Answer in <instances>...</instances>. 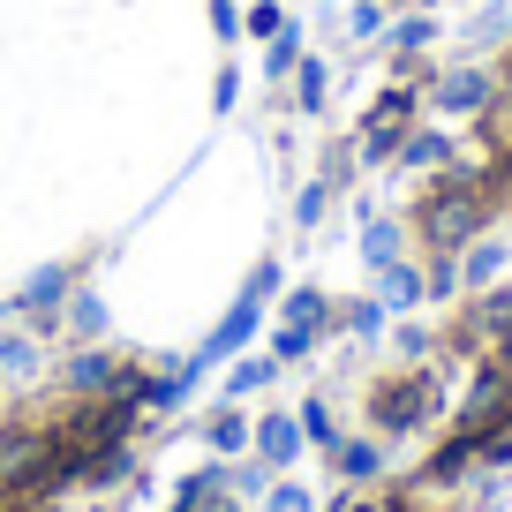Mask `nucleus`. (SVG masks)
<instances>
[{"mask_svg":"<svg viewBox=\"0 0 512 512\" xmlns=\"http://www.w3.org/2000/svg\"><path fill=\"white\" fill-rule=\"evenodd\" d=\"M144 369L136 354H121L106 339V347H61V362H53V392L61 400H136L144 392Z\"/></svg>","mask_w":512,"mask_h":512,"instance_id":"3","label":"nucleus"},{"mask_svg":"<svg viewBox=\"0 0 512 512\" xmlns=\"http://www.w3.org/2000/svg\"><path fill=\"white\" fill-rule=\"evenodd\" d=\"M505 31H512V16H505V8H490V16L475 23V46H497V38H505Z\"/></svg>","mask_w":512,"mask_h":512,"instance_id":"30","label":"nucleus"},{"mask_svg":"<svg viewBox=\"0 0 512 512\" xmlns=\"http://www.w3.org/2000/svg\"><path fill=\"white\" fill-rule=\"evenodd\" d=\"M369 279H377L369 294H377L392 317H415V309L430 302V287H422V256H400V264H384V272H369Z\"/></svg>","mask_w":512,"mask_h":512,"instance_id":"15","label":"nucleus"},{"mask_svg":"<svg viewBox=\"0 0 512 512\" xmlns=\"http://www.w3.org/2000/svg\"><path fill=\"white\" fill-rule=\"evenodd\" d=\"M272 482H279V467H264V460H256V452H241V460H226V490H234V497H241V505H249V512H256V497L272 490Z\"/></svg>","mask_w":512,"mask_h":512,"instance_id":"21","label":"nucleus"},{"mask_svg":"<svg viewBox=\"0 0 512 512\" xmlns=\"http://www.w3.org/2000/svg\"><path fill=\"white\" fill-rule=\"evenodd\" d=\"M332 332H347V339H384L392 332V309L377 302V294H347V302H332Z\"/></svg>","mask_w":512,"mask_h":512,"instance_id":"17","label":"nucleus"},{"mask_svg":"<svg viewBox=\"0 0 512 512\" xmlns=\"http://www.w3.org/2000/svg\"><path fill=\"white\" fill-rule=\"evenodd\" d=\"M249 452L264 467H279V475H294V460H302V422H294V407H264L256 415V430H249Z\"/></svg>","mask_w":512,"mask_h":512,"instance_id":"9","label":"nucleus"},{"mask_svg":"<svg viewBox=\"0 0 512 512\" xmlns=\"http://www.w3.org/2000/svg\"><path fill=\"white\" fill-rule=\"evenodd\" d=\"M241 83H249V76L226 61V68H219V83H211V113H234V106H241Z\"/></svg>","mask_w":512,"mask_h":512,"instance_id":"29","label":"nucleus"},{"mask_svg":"<svg viewBox=\"0 0 512 512\" xmlns=\"http://www.w3.org/2000/svg\"><path fill=\"white\" fill-rule=\"evenodd\" d=\"M422 121V83H384L377 98L362 106V121H354V166H392L400 159V136Z\"/></svg>","mask_w":512,"mask_h":512,"instance_id":"4","label":"nucleus"},{"mask_svg":"<svg viewBox=\"0 0 512 512\" xmlns=\"http://www.w3.org/2000/svg\"><path fill=\"white\" fill-rule=\"evenodd\" d=\"M302 53H309V31H302V16H294L279 38H264V83H279V91H287V76L302 68Z\"/></svg>","mask_w":512,"mask_h":512,"instance_id":"20","label":"nucleus"},{"mask_svg":"<svg viewBox=\"0 0 512 512\" xmlns=\"http://www.w3.org/2000/svg\"><path fill=\"white\" fill-rule=\"evenodd\" d=\"M294 422H302V445H309V452H324V460H332V445L347 437V430H339V407L324 400V392H309V400L294 407Z\"/></svg>","mask_w":512,"mask_h":512,"instance_id":"19","label":"nucleus"},{"mask_svg":"<svg viewBox=\"0 0 512 512\" xmlns=\"http://www.w3.org/2000/svg\"><path fill=\"white\" fill-rule=\"evenodd\" d=\"M8 392H16V384H8V377H0V407H8Z\"/></svg>","mask_w":512,"mask_h":512,"instance_id":"32","label":"nucleus"},{"mask_svg":"<svg viewBox=\"0 0 512 512\" xmlns=\"http://www.w3.org/2000/svg\"><path fill=\"white\" fill-rule=\"evenodd\" d=\"M287 23H294L287 0H241V38H256V46H264V38H279Z\"/></svg>","mask_w":512,"mask_h":512,"instance_id":"23","label":"nucleus"},{"mask_svg":"<svg viewBox=\"0 0 512 512\" xmlns=\"http://www.w3.org/2000/svg\"><path fill=\"white\" fill-rule=\"evenodd\" d=\"M445 415H452V384H445L437 362H422V369L400 362V369H384V377H369V392H362L369 437H422Z\"/></svg>","mask_w":512,"mask_h":512,"instance_id":"1","label":"nucleus"},{"mask_svg":"<svg viewBox=\"0 0 512 512\" xmlns=\"http://www.w3.org/2000/svg\"><path fill=\"white\" fill-rule=\"evenodd\" d=\"M505 272H512V241H505V234H475V241L460 249V294L497 287Z\"/></svg>","mask_w":512,"mask_h":512,"instance_id":"14","label":"nucleus"},{"mask_svg":"<svg viewBox=\"0 0 512 512\" xmlns=\"http://www.w3.org/2000/svg\"><path fill=\"white\" fill-rule=\"evenodd\" d=\"M392 166L430 181V174H445V166H460V136H452L445 121H415V128L400 136V159H392Z\"/></svg>","mask_w":512,"mask_h":512,"instance_id":"7","label":"nucleus"},{"mask_svg":"<svg viewBox=\"0 0 512 512\" xmlns=\"http://www.w3.org/2000/svg\"><path fill=\"white\" fill-rule=\"evenodd\" d=\"M256 512H324V497H317V490H309V482H302V475H279V482H272V490L256 497Z\"/></svg>","mask_w":512,"mask_h":512,"instance_id":"24","label":"nucleus"},{"mask_svg":"<svg viewBox=\"0 0 512 512\" xmlns=\"http://www.w3.org/2000/svg\"><path fill=\"white\" fill-rule=\"evenodd\" d=\"M68 512H121V505H106V497H83V505H68Z\"/></svg>","mask_w":512,"mask_h":512,"instance_id":"31","label":"nucleus"},{"mask_svg":"<svg viewBox=\"0 0 512 512\" xmlns=\"http://www.w3.org/2000/svg\"><path fill=\"white\" fill-rule=\"evenodd\" d=\"M422 287L430 302H460V256H422Z\"/></svg>","mask_w":512,"mask_h":512,"instance_id":"26","label":"nucleus"},{"mask_svg":"<svg viewBox=\"0 0 512 512\" xmlns=\"http://www.w3.org/2000/svg\"><path fill=\"white\" fill-rule=\"evenodd\" d=\"M415 512H437V505H422V497H415Z\"/></svg>","mask_w":512,"mask_h":512,"instance_id":"33","label":"nucleus"},{"mask_svg":"<svg viewBox=\"0 0 512 512\" xmlns=\"http://www.w3.org/2000/svg\"><path fill=\"white\" fill-rule=\"evenodd\" d=\"M249 430H256V415L241 400H211L204 415H196V445H204L211 460H241V452H249Z\"/></svg>","mask_w":512,"mask_h":512,"instance_id":"8","label":"nucleus"},{"mask_svg":"<svg viewBox=\"0 0 512 512\" xmlns=\"http://www.w3.org/2000/svg\"><path fill=\"white\" fill-rule=\"evenodd\" d=\"M437 347H445V332H430V324H415V317H400V324H392V354H400L407 369L437 362Z\"/></svg>","mask_w":512,"mask_h":512,"instance_id":"22","label":"nucleus"},{"mask_svg":"<svg viewBox=\"0 0 512 512\" xmlns=\"http://www.w3.org/2000/svg\"><path fill=\"white\" fill-rule=\"evenodd\" d=\"M287 98H294V113L317 121V113L332 106V61H324V53H302V68L287 76Z\"/></svg>","mask_w":512,"mask_h":512,"instance_id":"18","label":"nucleus"},{"mask_svg":"<svg viewBox=\"0 0 512 512\" xmlns=\"http://www.w3.org/2000/svg\"><path fill=\"white\" fill-rule=\"evenodd\" d=\"M46 460H53V400L38 384V400L0 407V497H31Z\"/></svg>","mask_w":512,"mask_h":512,"instance_id":"2","label":"nucleus"},{"mask_svg":"<svg viewBox=\"0 0 512 512\" xmlns=\"http://www.w3.org/2000/svg\"><path fill=\"white\" fill-rule=\"evenodd\" d=\"M272 309H279V317H272V332H264V354H272L279 369L309 362V354L332 339V294H324V287H287Z\"/></svg>","mask_w":512,"mask_h":512,"instance_id":"5","label":"nucleus"},{"mask_svg":"<svg viewBox=\"0 0 512 512\" xmlns=\"http://www.w3.org/2000/svg\"><path fill=\"white\" fill-rule=\"evenodd\" d=\"M211 38H219V46H241V0H211Z\"/></svg>","mask_w":512,"mask_h":512,"instance_id":"28","label":"nucleus"},{"mask_svg":"<svg viewBox=\"0 0 512 512\" xmlns=\"http://www.w3.org/2000/svg\"><path fill=\"white\" fill-rule=\"evenodd\" d=\"M497 98V76L482 61H460V68H437L430 83H422V106L437 113V121H475L482 106Z\"/></svg>","mask_w":512,"mask_h":512,"instance_id":"6","label":"nucleus"},{"mask_svg":"<svg viewBox=\"0 0 512 512\" xmlns=\"http://www.w3.org/2000/svg\"><path fill=\"white\" fill-rule=\"evenodd\" d=\"M384 23H392V16H384V0H354V8H347V38H354V46H377Z\"/></svg>","mask_w":512,"mask_h":512,"instance_id":"27","label":"nucleus"},{"mask_svg":"<svg viewBox=\"0 0 512 512\" xmlns=\"http://www.w3.org/2000/svg\"><path fill=\"white\" fill-rule=\"evenodd\" d=\"M354 219H362V264H369V272L400 264V256H407V241H415V234H407V219H400V211H377V204H362Z\"/></svg>","mask_w":512,"mask_h":512,"instance_id":"12","label":"nucleus"},{"mask_svg":"<svg viewBox=\"0 0 512 512\" xmlns=\"http://www.w3.org/2000/svg\"><path fill=\"white\" fill-rule=\"evenodd\" d=\"M61 339L68 347H106L113 339V309H106V294H98L91 279H76V294L61 302Z\"/></svg>","mask_w":512,"mask_h":512,"instance_id":"10","label":"nucleus"},{"mask_svg":"<svg viewBox=\"0 0 512 512\" xmlns=\"http://www.w3.org/2000/svg\"><path fill=\"white\" fill-rule=\"evenodd\" d=\"M384 467H392V452H384V437H339L332 445V482L339 490H369V482H384Z\"/></svg>","mask_w":512,"mask_h":512,"instance_id":"11","label":"nucleus"},{"mask_svg":"<svg viewBox=\"0 0 512 512\" xmlns=\"http://www.w3.org/2000/svg\"><path fill=\"white\" fill-rule=\"evenodd\" d=\"M332 196H339V189H332L324 174H317V181H302V189H294V226H302V234H317L324 211H332Z\"/></svg>","mask_w":512,"mask_h":512,"instance_id":"25","label":"nucleus"},{"mask_svg":"<svg viewBox=\"0 0 512 512\" xmlns=\"http://www.w3.org/2000/svg\"><path fill=\"white\" fill-rule=\"evenodd\" d=\"M279 384V362L264 347H249V354H234L226 362V377H219V400H256V392H272Z\"/></svg>","mask_w":512,"mask_h":512,"instance_id":"16","label":"nucleus"},{"mask_svg":"<svg viewBox=\"0 0 512 512\" xmlns=\"http://www.w3.org/2000/svg\"><path fill=\"white\" fill-rule=\"evenodd\" d=\"M0 377L8 384H46V339L31 332V324H0Z\"/></svg>","mask_w":512,"mask_h":512,"instance_id":"13","label":"nucleus"}]
</instances>
